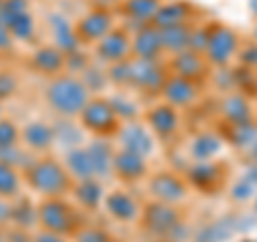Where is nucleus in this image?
Returning a JSON list of instances; mask_svg holds the SVG:
<instances>
[{"instance_id":"a211bd4d","label":"nucleus","mask_w":257,"mask_h":242,"mask_svg":"<svg viewBox=\"0 0 257 242\" xmlns=\"http://www.w3.org/2000/svg\"><path fill=\"white\" fill-rule=\"evenodd\" d=\"M163 43H161V30L152 24H144L131 39V56L142 60H159L163 56Z\"/></svg>"},{"instance_id":"1a4fd4ad","label":"nucleus","mask_w":257,"mask_h":242,"mask_svg":"<svg viewBox=\"0 0 257 242\" xmlns=\"http://www.w3.org/2000/svg\"><path fill=\"white\" fill-rule=\"evenodd\" d=\"M0 20L9 28L13 39L30 41L35 35V20L28 13V0H5L0 7Z\"/></svg>"},{"instance_id":"2eb2a0df","label":"nucleus","mask_w":257,"mask_h":242,"mask_svg":"<svg viewBox=\"0 0 257 242\" xmlns=\"http://www.w3.org/2000/svg\"><path fill=\"white\" fill-rule=\"evenodd\" d=\"M170 67L174 69V75H180L184 79H191V82H204V77L208 75V67L210 62L206 60V56L202 52L195 50H182L178 54L172 56Z\"/></svg>"},{"instance_id":"a18cd8bd","label":"nucleus","mask_w":257,"mask_h":242,"mask_svg":"<svg viewBox=\"0 0 257 242\" xmlns=\"http://www.w3.org/2000/svg\"><path fill=\"white\" fill-rule=\"evenodd\" d=\"M0 118H3V107H0Z\"/></svg>"},{"instance_id":"c03bdc74","label":"nucleus","mask_w":257,"mask_h":242,"mask_svg":"<svg viewBox=\"0 0 257 242\" xmlns=\"http://www.w3.org/2000/svg\"><path fill=\"white\" fill-rule=\"evenodd\" d=\"M238 242H255L253 238H242V240H238Z\"/></svg>"},{"instance_id":"473e14b6","label":"nucleus","mask_w":257,"mask_h":242,"mask_svg":"<svg viewBox=\"0 0 257 242\" xmlns=\"http://www.w3.org/2000/svg\"><path fill=\"white\" fill-rule=\"evenodd\" d=\"M229 140L236 148H251L255 137H257V127L253 123H244V125H231L229 129Z\"/></svg>"},{"instance_id":"2f4dec72","label":"nucleus","mask_w":257,"mask_h":242,"mask_svg":"<svg viewBox=\"0 0 257 242\" xmlns=\"http://www.w3.org/2000/svg\"><path fill=\"white\" fill-rule=\"evenodd\" d=\"M20 193V174L18 167H13L5 161H0V199L15 197Z\"/></svg>"},{"instance_id":"7ed1b4c3","label":"nucleus","mask_w":257,"mask_h":242,"mask_svg":"<svg viewBox=\"0 0 257 242\" xmlns=\"http://www.w3.org/2000/svg\"><path fill=\"white\" fill-rule=\"evenodd\" d=\"M79 123H82L86 131H90L96 137H111L122 127V120L116 114L111 101L103 99V96L88 99L84 109L79 111Z\"/></svg>"},{"instance_id":"e433bc0d","label":"nucleus","mask_w":257,"mask_h":242,"mask_svg":"<svg viewBox=\"0 0 257 242\" xmlns=\"http://www.w3.org/2000/svg\"><path fill=\"white\" fill-rule=\"evenodd\" d=\"M255 184L248 180V178H242V180H238L234 187H231V191H229V195L234 197L236 201H246V199H251L253 195H255Z\"/></svg>"},{"instance_id":"4468645a","label":"nucleus","mask_w":257,"mask_h":242,"mask_svg":"<svg viewBox=\"0 0 257 242\" xmlns=\"http://www.w3.org/2000/svg\"><path fill=\"white\" fill-rule=\"evenodd\" d=\"M96 56L107 64H118L122 60H128L131 58V37H128V32L124 28H111L96 43Z\"/></svg>"},{"instance_id":"a878e982","label":"nucleus","mask_w":257,"mask_h":242,"mask_svg":"<svg viewBox=\"0 0 257 242\" xmlns=\"http://www.w3.org/2000/svg\"><path fill=\"white\" fill-rule=\"evenodd\" d=\"M64 167H67V172L71 174V178H77V180L96 178L88 148H71L67 155V161H64Z\"/></svg>"},{"instance_id":"bb28decb","label":"nucleus","mask_w":257,"mask_h":242,"mask_svg":"<svg viewBox=\"0 0 257 242\" xmlns=\"http://www.w3.org/2000/svg\"><path fill=\"white\" fill-rule=\"evenodd\" d=\"M73 197L84 210H96L103 201V187L96 178H86V180H77L75 189H73Z\"/></svg>"},{"instance_id":"f3484780","label":"nucleus","mask_w":257,"mask_h":242,"mask_svg":"<svg viewBox=\"0 0 257 242\" xmlns=\"http://www.w3.org/2000/svg\"><path fill=\"white\" fill-rule=\"evenodd\" d=\"M103 206H105L107 214L118 223H133V221H138L142 214L138 199L128 191H122V189L107 193V195L103 197Z\"/></svg>"},{"instance_id":"412c9836","label":"nucleus","mask_w":257,"mask_h":242,"mask_svg":"<svg viewBox=\"0 0 257 242\" xmlns=\"http://www.w3.org/2000/svg\"><path fill=\"white\" fill-rule=\"evenodd\" d=\"M32 67L35 71L43 75H58L60 71L67 67V54L60 52L56 45H47V47H39L32 54Z\"/></svg>"},{"instance_id":"f03ea898","label":"nucleus","mask_w":257,"mask_h":242,"mask_svg":"<svg viewBox=\"0 0 257 242\" xmlns=\"http://www.w3.org/2000/svg\"><path fill=\"white\" fill-rule=\"evenodd\" d=\"M26 180L37 193L45 197H60L71 189V174L60 161L52 157L39 159L26 167Z\"/></svg>"},{"instance_id":"ea45409f","label":"nucleus","mask_w":257,"mask_h":242,"mask_svg":"<svg viewBox=\"0 0 257 242\" xmlns=\"http://www.w3.org/2000/svg\"><path fill=\"white\" fill-rule=\"evenodd\" d=\"M11 45H13V37H11L9 28L5 26V22L0 20V50H9Z\"/></svg>"},{"instance_id":"dca6fc26","label":"nucleus","mask_w":257,"mask_h":242,"mask_svg":"<svg viewBox=\"0 0 257 242\" xmlns=\"http://www.w3.org/2000/svg\"><path fill=\"white\" fill-rule=\"evenodd\" d=\"M116 135L120 137V144L126 150L140 152L146 159L155 152V135L150 133V129L144 123H138V120L122 123V127H120V131Z\"/></svg>"},{"instance_id":"c85d7f7f","label":"nucleus","mask_w":257,"mask_h":242,"mask_svg":"<svg viewBox=\"0 0 257 242\" xmlns=\"http://www.w3.org/2000/svg\"><path fill=\"white\" fill-rule=\"evenodd\" d=\"M52 32H54V43L58 47L60 52L64 54H71L75 52L79 47V41H77V35H75V28L62 18V15H52Z\"/></svg>"},{"instance_id":"b1692460","label":"nucleus","mask_w":257,"mask_h":242,"mask_svg":"<svg viewBox=\"0 0 257 242\" xmlns=\"http://www.w3.org/2000/svg\"><path fill=\"white\" fill-rule=\"evenodd\" d=\"M163 0H122L120 11L131 22H138L140 26H144V24H152V18L157 15Z\"/></svg>"},{"instance_id":"79ce46f5","label":"nucleus","mask_w":257,"mask_h":242,"mask_svg":"<svg viewBox=\"0 0 257 242\" xmlns=\"http://www.w3.org/2000/svg\"><path fill=\"white\" fill-rule=\"evenodd\" d=\"M248 11H251L257 18V0H248Z\"/></svg>"},{"instance_id":"c9c22d12","label":"nucleus","mask_w":257,"mask_h":242,"mask_svg":"<svg viewBox=\"0 0 257 242\" xmlns=\"http://www.w3.org/2000/svg\"><path fill=\"white\" fill-rule=\"evenodd\" d=\"M75 242H114V238L101 227H82L75 231Z\"/></svg>"},{"instance_id":"423d86ee","label":"nucleus","mask_w":257,"mask_h":242,"mask_svg":"<svg viewBox=\"0 0 257 242\" xmlns=\"http://www.w3.org/2000/svg\"><path fill=\"white\" fill-rule=\"evenodd\" d=\"M140 221L144 225V229L152 233V236L167 238V233L182 221V216L174 204H165V201L155 199V201H150L146 208H142Z\"/></svg>"},{"instance_id":"49530a36","label":"nucleus","mask_w":257,"mask_h":242,"mask_svg":"<svg viewBox=\"0 0 257 242\" xmlns=\"http://www.w3.org/2000/svg\"><path fill=\"white\" fill-rule=\"evenodd\" d=\"M255 39H257V26H255Z\"/></svg>"},{"instance_id":"f704fd0d","label":"nucleus","mask_w":257,"mask_h":242,"mask_svg":"<svg viewBox=\"0 0 257 242\" xmlns=\"http://www.w3.org/2000/svg\"><path fill=\"white\" fill-rule=\"evenodd\" d=\"M18 142H20V129L15 127L13 120L0 118V150L18 146Z\"/></svg>"},{"instance_id":"c756f323","label":"nucleus","mask_w":257,"mask_h":242,"mask_svg":"<svg viewBox=\"0 0 257 242\" xmlns=\"http://www.w3.org/2000/svg\"><path fill=\"white\" fill-rule=\"evenodd\" d=\"M161 30V43H163V52L167 54H178L182 50H189L191 41V28L187 24L180 26H170V28H159Z\"/></svg>"},{"instance_id":"393cba45","label":"nucleus","mask_w":257,"mask_h":242,"mask_svg":"<svg viewBox=\"0 0 257 242\" xmlns=\"http://www.w3.org/2000/svg\"><path fill=\"white\" fill-rule=\"evenodd\" d=\"M221 111L225 120L229 125H244V123H253V111H251V103L246 96L242 94H229L225 96Z\"/></svg>"},{"instance_id":"aec40b11","label":"nucleus","mask_w":257,"mask_h":242,"mask_svg":"<svg viewBox=\"0 0 257 242\" xmlns=\"http://www.w3.org/2000/svg\"><path fill=\"white\" fill-rule=\"evenodd\" d=\"M193 11H195V7L189 0H170V3H163L159 7L157 15L152 18V26H157V28L180 26V24L189 22Z\"/></svg>"},{"instance_id":"7c9ffc66","label":"nucleus","mask_w":257,"mask_h":242,"mask_svg":"<svg viewBox=\"0 0 257 242\" xmlns=\"http://www.w3.org/2000/svg\"><path fill=\"white\" fill-rule=\"evenodd\" d=\"M234 231H236L234 219H231V216H223V219H216L199 229L195 240L197 242H225L234 236Z\"/></svg>"},{"instance_id":"6ab92c4d","label":"nucleus","mask_w":257,"mask_h":242,"mask_svg":"<svg viewBox=\"0 0 257 242\" xmlns=\"http://www.w3.org/2000/svg\"><path fill=\"white\" fill-rule=\"evenodd\" d=\"M187 182L199 191H216L223 182V165L212 161H197L189 167Z\"/></svg>"},{"instance_id":"39448f33","label":"nucleus","mask_w":257,"mask_h":242,"mask_svg":"<svg viewBox=\"0 0 257 242\" xmlns=\"http://www.w3.org/2000/svg\"><path fill=\"white\" fill-rule=\"evenodd\" d=\"M240 50V39L234 28L225 24H212L208 28V39L204 47L206 60L214 67H227Z\"/></svg>"},{"instance_id":"9b49d317","label":"nucleus","mask_w":257,"mask_h":242,"mask_svg":"<svg viewBox=\"0 0 257 242\" xmlns=\"http://www.w3.org/2000/svg\"><path fill=\"white\" fill-rule=\"evenodd\" d=\"M148 161L140 152L120 148L118 152H114V163H111V174L116 176L118 180H122L126 184L140 182L144 178H148Z\"/></svg>"},{"instance_id":"cd10ccee","label":"nucleus","mask_w":257,"mask_h":242,"mask_svg":"<svg viewBox=\"0 0 257 242\" xmlns=\"http://www.w3.org/2000/svg\"><path fill=\"white\" fill-rule=\"evenodd\" d=\"M223 150V140L221 135H216L212 131L199 133L195 135V140L191 142V157L195 161H212L216 155Z\"/></svg>"},{"instance_id":"f8f14e48","label":"nucleus","mask_w":257,"mask_h":242,"mask_svg":"<svg viewBox=\"0 0 257 242\" xmlns=\"http://www.w3.org/2000/svg\"><path fill=\"white\" fill-rule=\"evenodd\" d=\"M73 28L79 43H99L114 28V15L105 9H94L86 13Z\"/></svg>"},{"instance_id":"5701e85b","label":"nucleus","mask_w":257,"mask_h":242,"mask_svg":"<svg viewBox=\"0 0 257 242\" xmlns=\"http://www.w3.org/2000/svg\"><path fill=\"white\" fill-rule=\"evenodd\" d=\"M88 152H90L96 178H105V176H109L111 163H114V148H111V142L107 137H94V140L88 144Z\"/></svg>"},{"instance_id":"37998d69","label":"nucleus","mask_w":257,"mask_h":242,"mask_svg":"<svg viewBox=\"0 0 257 242\" xmlns=\"http://www.w3.org/2000/svg\"><path fill=\"white\" fill-rule=\"evenodd\" d=\"M251 152H253V159L257 161V137H255V142H253V146H251Z\"/></svg>"},{"instance_id":"20e7f679","label":"nucleus","mask_w":257,"mask_h":242,"mask_svg":"<svg viewBox=\"0 0 257 242\" xmlns=\"http://www.w3.org/2000/svg\"><path fill=\"white\" fill-rule=\"evenodd\" d=\"M37 223H41L45 231H54L60 236H69V233H75L79 229L75 210L60 197H47L37 208Z\"/></svg>"},{"instance_id":"58836bf2","label":"nucleus","mask_w":257,"mask_h":242,"mask_svg":"<svg viewBox=\"0 0 257 242\" xmlns=\"http://www.w3.org/2000/svg\"><path fill=\"white\" fill-rule=\"evenodd\" d=\"M242 64H248V69H257V45H253L251 50L246 52H238Z\"/></svg>"},{"instance_id":"a19ab883","label":"nucleus","mask_w":257,"mask_h":242,"mask_svg":"<svg viewBox=\"0 0 257 242\" xmlns=\"http://www.w3.org/2000/svg\"><path fill=\"white\" fill-rule=\"evenodd\" d=\"M32 242H64V236L60 233H54V231H41L39 236H35Z\"/></svg>"},{"instance_id":"de8ad7c7","label":"nucleus","mask_w":257,"mask_h":242,"mask_svg":"<svg viewBox=\"0 0 257 242\" xmlns=\"http://www.w3.org/2000/svg\"><path fill=\"white\" fill-rule=\"evenodd\" d=\"M255 212H257V201H255Z\"/></svg>"},{"instance_id":"4c0bfd02","label":"nucleus","mask_w":257,"mask_h":242,"mask_svg":"<svg viewBox=\"0 0 257 242\" xmlns=\"http://www.w3.org/2000/svg\"><path fill=\"white\" fill-rule=\"evenodd\" d=\"M15 90H18V82L11 73H0V101L11 96Z\"/></svg>"},{"instance_id":"f257e3e1","label":"nucleus","mask_w":257,"mask_h":242,"mask_svg":"<svg viewBox=\"0 0 257 242\" xmlns=\"http://www.w3.org/2000/svg\"><path fill=\"white\" fill-rule=\"evenodd\" d=\"M45 99L50 107L64 118L79 116V111L90 99L88 86L73 75H56L45 90Z\"/></svg>"},{"instance_id":"4be33fe9","label":"nucleus","mask_w":257,"mask_h":242,"mask_svg":"<svg viewBox=\"0 0 257 242\" xmlns=\"http://www.w3.org/2000/svg\"><path fill=\"white\" fill-rule=\"evenodd\" d=\"M20 137H22L24 144H26L30 150H37V152L50 150L54 140H56L54 129L50 125L41 123V120H32V123H28L26 129L20 133Z\"/></svg>"},{"instance_id":"72a5a7b5","label":"nucleus","mask_w":257,"mask_h":242,"mask_svg":"<svg viewBox=\"0 0 257 242\" xmlns=\"http://www.w3.org/2000/svg\"><path fill=\"white\" fill-rule=\"evenodd\" d=\"M11 219L13 223H18L20 227H28V225L37 223V208L30 206V201H20L18 206L11 208Z\"/></svg>"},{"instance_id":"ddd939ff","label":"nucleus","mask_w":257,"mask_h":242,"mask_svg":"<svg viewBox=\"0 0 257 242\" xmlns=\"http://www.w3.org/2000/svg\"><path fill=\"white\" fill-rule=\"evenodd\" d=\"M161 96L165 99V103H170L176 109H187L195 105V101L199 99V84L184 79L180 75H167Z\"/></svg>"},{"instance_id":"6e6552de","label":"nucleus","mask_w":257,"mask_h":242,"mask_svg":"<svg viewBox=\"0 0 257 242\" xmlns=\"http://www.w3.org/2000/svg\"><path fill=\"white\" fill-rule=\"evenodd\" d=\"M165 79H167V71L161 67L159 60H142V58L128 60V84L140 88V90L148 94H161Z\"/></svg>"},{"instance_id":"0eeeda50","label":"nucleus","mask_w":257,"mask_h":242,"mask_svg":"<svg viewBox=\"0 0 257 242\" xmlns=\"http://www.w3.org/2000/svg\"><path fill=\"white\" fill-rule=\"evenodd\" d=\"M148 191L157 201L165 204H180L189 195V182L180 174H174L170 169H161L155 172L148 178Z\"/></svg>"},{"instance_id":"9d476101","label":"nucleus","mask_w":257,"mask_h":242,"mask_svg":"<svg viewBox=\"0 0 257 242\" xmlns=\"http://www.w3.org/2000/svg\"><path fill=\"white\" fill-rule=\"evenodd\" d=\"M144 120H146L144 125L150 129V133L159 137V140H172L180 129V111L174 105H170V103H157V105H152L146 111Z\"/></svg>"}]
</instances>
